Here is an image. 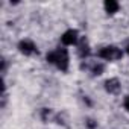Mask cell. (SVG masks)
<instances>
[{"label":"cell","instance_id":"cell-1","mask_svg":"<svg viewBox=\"0 0 129 129\" xmlns=\"http://www.w3.org/2000/svg\"><path fill=\"white\" fill-rule=\"evenodd\" d=\"M47 62L49 64H53V66L61 70V72H67L69 70V66H70V55H69V50L66 47H58L52 52L47 53L46 56Z\"/></svg>","mask_w":129,"mask_h":129},{"label":"cell","instance_id":"cell-12","mask_svg":"<svg viewBox=\"0 0 129 129\" xmlns=\"http://www.w3.org/2000/svg\"><path fill=\"white\" fill-rule=\"evenodd\" d=\"M126 53H127V55H129V44H127V46H126Z\"/></svg>","mask_w":129,"mask_h":129},{"label":"cell","instance_id":"cell-4","mask_svg":"<svg viewBox=\"0 0 129 129\" xmlns=\"http://www.w3.org/2000/svg\"><path fill=\"white\" fill-rule=\"evenodd\" d=\"M18 50L24 56H30V55L38 53V49H37V46H35V43L32 40H21L18 43Z\"/></svg>","mask_w":129,"mask_h":129},{"label":"cell","instance_id":"cell-8","mask_svg":"<svg viewBox=\"0 0 129 129\" xmlns=\"http://www.w3.org/2000/svg\"><path fill=\"white\" fill-rule=\"evenodd\" d=\"M103 6H105L106 14H109V15L115 14L120 9V5H118V2H115V0H106V2L103 3Z\"/></svg>","mask_w":129,"mask_h":129},{"label":"cell","instance_id":"cell-5","mask_svg":"<svg viewBox=\"0 0 129 129\" xmlns=\"http://www.w3.org/2000/svg\"><path fill=\"white\" fill-rule=\"evenodd\" d=\"M105 90L109 93V94H118L120 90H121V84L117 78H111L105 82Z\"/></svg>","mask_w":129,"mask_h":129},{"label":"cell","instance_id":"cell-7","mask_svg":"<svg viewBox=\"0 0 129 129\" xmlns=\"http://www.w3.org/2000/svg\"><path fill=\"white\" fill-rule=\"evenodd\" d=\"M87 69L90 70V73H91L93 76H100V75L103 73V70H105V66H103L102 62H99V61H94V62L90 64Z\"/></svg>","mask_w":129,"mask_h":129},{"label":"cell","instance_id":"cell-10","mask_svg":"<svg viewBox=\"0 0 129 129\" xmlns=\"http://www.w3.org/2000/svg\"><path fill=\"white\" fill-rule=\"evenodd\" d=\"M123 106H124V109L129 112V96H126L124 97V102H123Z\"/></svg>","mask_w":129,"mask_h":129},{"label":"cell","instance_id":"cell-2","mask_svg":"<svg viewBox=\"0 0 129 129\" xmlns=\"http://www.w3.org/2000/svg\"><path fill=\"white\" fill-rule=\"evenodd\" d=\"M97 56L105 61H118L123 58V50L117 46H105L97 52Z\"/></svg>","mask_w":129,"mask_h":129},{"label":"cell","instance_id":"cell-9","mask_svg":"<svg viewBox=\"0 0 129 129\" xmlns=\"http://www.w3.org/2000/svg\"><path fill=\"white\" fill-rule=\"evenodd\" d=\"M55 117H56V114H53V111H52V109H49V108L41 109V118H43V121L55 120Z\"/></svg>","mask_w":129,"mask_h":129},{"label":"cell","instance_id":"cell-6","mask_svg":"<svg viewBox=\"0 0 129 129\" xmlns=\"http://www.w3.org/2000/svg\"><path fill=\"white\" fill-rule=\"evenodd\" d=\"M78 53H79V56L82 59H87L90 56L91 50H90V44H88L87 38H81L79 40V43H78Z\"/></svg>","mask_w":129,"mask_h":129},{"label":"cell","instance_id":"cell-11","mask_svg":"<svg viewBox=\"0 0 129 129\" xmlns=\"http://www.w3.org/2000/svg\"><path fill=\"white\" fill-rule=\"evenodd\" d=\"M87 124H88V127H96L97 126V123H94V120H91V118L87 120Z\"/></svg>","mask_w":129,"mask_h":129},{"label":"cell","instance_id":"cell-3","mask_svg":"<svg viewBox=\"0 0 129 129\" xmlns=\"http://www.w3.org/2000/svg\"><path fill=\"white\" fill-rule=\"evenodd\" d=\"M79 40H81L79 38V32L76 29H69V30L64 32L62 37H61V43L64 46H78Z\"/></svg>","mask_w":129,"mask_h":129}]
</instances>
